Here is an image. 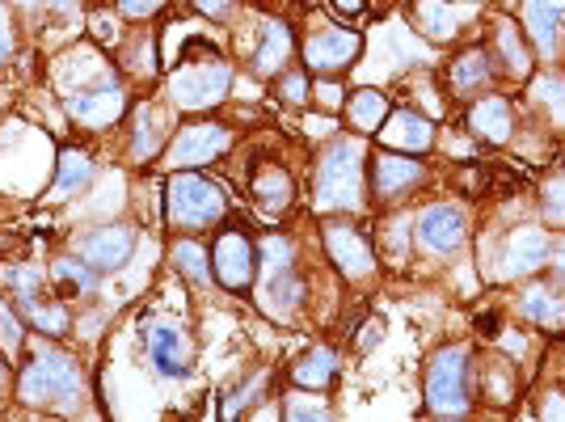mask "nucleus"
<instances>
[{
    "label": "nucleus",
    "instance_id": "f257e3e1",
    "mask_svg": "<svg viewBox=\"0 0 565 422\" xmlns=\"http://www.w3.org/2000/svg\"><path fill=\"white\" fill-rule=\"evenodd\" d=\"M85 389V376H81V363L64 351H51V347H39L30 351L22 368V380H18V393L30 405H55V401H72L81 398Z\"/></svg>",
    "mask_w": 565,
    "mask_h": 422
},
{
    "label": "nucleus",
    "instance_id": "f03ea898",
    "mask_svg": "<svg viewBox=\"0 0 565 422\" xmlns=\"http://www.w3.org/2000/svg\"><path fill=\"white\" fill-rule=\"evenodd\" d=\"M166 215L169 224H178V229L215 224L224 215V190L207 182V178H199V173H182L166 190Z\"/></svg>",
    "mask_w": 565,
    "mask_h": 422
},
{
    "label": "nucleus",
    "instance_id": "7ed1b4c3",
    "mask_svg": "<svg viewBox=\"0 0 565 422\" xmlns=\"http://www.w3.org/2000/svg\"><path fill=\"white\" fill-rule=\"evenodd\" d=\"M363 148L342 140L317 169V208H351L363 187Z\"/></svg>",
    "mask_w": 565,
    "mask_h": 422
},
{
    "label": "nucleus",
    "instance_id": "20e7f679",
    "mask_svg": "<svg viewBox=\"0 0 565 422\" xmlns=\"http://www.w3.org/2000/svg\"><path fill=\"white\" fill-rule=\"evenodd\" d=\"M228 81H233V72L220 64V55H212V60H186V68L173 72L169 94L186 110H203V106H215L224 97Z\"/></svg>",
    "mask_w": 565,
    "mask_h": 422
},
{
    "label": "nucleus",
    "instance_id": "39448f33",
    "mask_svg": "<svg viewBox=\"0 0 565 422\" xmlns=\"http://www.w3.org/2000/svg\"><path fill=\"white\" fill-rule=\"evenodd\" d=\"M426 405H430V414H465V405H469L465 351L435 355V363L426 372Z\"/></svg>",
    "mask_w": 565,
    "mask_h": 422
},
{
    "label": "nucleus",
    "instance_id": "423d86ee",
    "mask_svg": "<svg viewBox=\"0 0 565 422\" xmlns=\"http://www.w3.org/2000/svg\"><path fill=\"white\" fill-rule=\"evenodd\" d=\"M122 85L110 72H102L94 85H72L68 89V115L85 127H110L122 115Z\"/></svg>",
    "mask_w": 565,
    "mask_h": 422
},
{
    "label": "nucleus",
    "instance_id": "0eeeda50",
    "mask_svg": "<svg viewBox=\"0 0 565 422\" xmlns=\"http://www.w3.org/2000/svg\"><path fill=\"white\" fill-rule=\"evenodd\" d=\"M228 144H233V131H228V127H220V123H194V127H182V136L169 144L166 161L173 165V169L207 165V161H215Z\"/></svg>",
    "mask_w": 565,
    "mask_h": 422
},
{
    "label": "nucleus",
    "instance_id": "6e6552de",
    "mask_svg": "<svg viewBox=\"0 0 565 422\" xmlns=\"http://www.w3.org/2000/svg\"><path fill=\"white\" fill-rule=\"evenodd\" d=\"M321 30H312L305 43V60L312 72H338V68H351V60L359 55V34L351 30H338V25L317 22Z\"/></svg>",
    "mask_w": 565,
    "mask_h": 422
},
{
    "label": "nucleus",
    "instance_id": "1a4fd4ad",
    "mask_svg": "<svg viewBox=\"0 0 565 422\" xmlns=\"http://www.w3.org/2000/svg\"><path fill=\"white\" fill-rule=\"evenodd\" d=\"M254 262H258V250H254V241L241 233V229L220 233V241H215V279L224 283V287H233V292L249 287Z\"/></svg>",
    "mask_w": 565,
    "mask_h": 422
},
{
    "label": "nucleus",
    "instance_id": "9d476101",
    "mask_svg": "<svg viewBox=\"0 0 565 422\" xmlns=\"http://www.w3.org/2000/svg\"><path fill=\"white\" fill-rule=\"evenodd\" d=\"M143 342H148V359L157 363V372L161 376H186L190 372V338L182 334L178 326H166V321H157V326L143 329Z\"/></svg>",
    "mask_w": 565,
    "mask_h": 422
},
{
    "label": "nucleus",
    "instance_id": "9b49d317",
    "mask_svg": "<svg viewBox=\"0 0 565 422\" xmlns=\"http://www.w3.org/2000/svg\"><path fill=\"white\" fill-rule=\"evenodd\" d=\"M131 245H136V236L127 233V229L106 224V229H94V233L81 241V254L97 271H115V266H122V262L131 259Z\"/></svg>",
    "mask_w": 565,
    "mask_h": 422
},
{
    "label": "nucleus",
    "instance_id": "f8f14e48",
    "mask_svg": "<svg viewBox=\"0 0 565 422\" xmlns=\"http://www.w3.org/2000/svg\"><path fill=\"white\" fill-rule=\"evenodd\" d=\"M418 241L435 254H448L465 241V215L456 208H430L418 220Z\"/></svg>",
    "mask_w": 565,
    "mask_h": 422
},
{
    "label": "nucleus",
    "instance_id": "ddd939ff",
    "mask_svg": "<svg viewBox=\"0 0 565 422\" xmlns=\"http://www.w3.org/2000/svg\"><path fill=\"white\" fill-rule=\"evenodd\" d=\"M326 245H330L333 262L347 271V275H367L372 271V250H367V241L354 233L351 224H330L326 229Z\"/></svg>",
    "mask_w": 565,
    "mask_h": 422
},
{
    "label": "nucleus",
    "instance_id": "4468645a",
    "mask_svg": "<svg viewBox=\"0 0 565 422\" xmlns=\"http://www.w3.org/2000/svg\"><path fill=\"white\" fill-rule=\"evenodd\" d=\"M423 178V165L405 161V157H393V152H380L376 157V190L380 199H393L405 187H414Z\"/></svg>",
    "mask_w": 565,
    "mask_h": 422
},
{
    "label": "nucleus",
    "instance_id": "2eb2a0df",
    "mask_svg": "<svg viewBox=\"0 0 565 422\" xmlns=\"http://www.w3.org/2000/svg\"><path fill=\"white\" fill-rule=\"evenodd\" d=\"M249 194L258 199V208L282 211L287 203H291L296 187H291V178L282 173V165H266V169H258V173H254V182H249Z\"/></svg>",
    "mask_w": 565,
    "mask_h": 422
},
{
    "label": "nucleus",
    "instance_id": "dca6fc26",
    "mask_svg": "<svg viewBox=\"0 0 565 422\" xmlns=\"http://www.w3.org/2000/svg\"><path fill=\"white\" fill-rule=\"evenodd\" d=\"M469 123H472V131L490 144H502L511 136V110H507V102H498V97H486L481 106H472Z\"/></svg>",
    "mask_w": 565,
    "mask_h": 422
},
{
    "label": "nucleus",
    "instance_id": "f3484780",
    "mask_svg": "<svg viewBox=\"0 0 565 422\" xmlns=\"http://www.w3.org/2000/svg\"><path fill=\"white\" fill-rule=\"evenodd\" d=\"M384 140L397 144V148H426V144L435 140V131H430V123L423 115L397 110V115L388 118V127H384Z\"/></svg>",
    "mask_w": 565,
    "mask_h": 422
},
{
    "label": "nucleus",
    "instance_id": "a211bd4d",
    "mask_svg": "<svg viewBox=\"0 0 565 422\" xmlns=\"http://www.w3.org/2000/svg\"><path fill=\"white\" fill-rule=\"evenodd\" d=\"M287 55H291V34H287V25L266 22L262 25V43H258V51H254V68L279 72Z\"/></svg>",
    "mask_w": 565,
    "mask_h": 422
},
{
    "label": "nucleus",
    "instance_id": "6ab92c4d",
    "mask_svg": "<svg viewBox=\"0 0 565 422\" xmlns=\"http://www.w3.org/2000/svg\"><path fill=\"white\" fill-rule=\"evenodd\" d=\"M384 110H388V97L380 94V89H359V94H351V102H347L351 127H359V131L384 127Z\"/></svg>",
    "mask_w": 565,
    "mask_h": 422
},
{
    "label": "nucleus",
    "instance_id": "aec40b11",
    "mask_svg": "<svg viewBox=\"0 0 565 422\" xmlns=\"http://www.w3.org/2000/svg\"><path fill=\"white\" fill-rule=\"evenodd\" d=\"M562 9H565V0H527V25H532V34H536V43H541L544 51L553 48V39H557Z\"/></svg>",
    "mask_w": 565,
    "mask_h": 422
},
{
    "label": "nucleus",
    "instance_id": "412c9836",
    "mask_svg": "<svg viewBox=\"0 0 565 422\" xmlns=\"http://www.w3.org/2000/svg\"><path fill=\"white\" fill-rule=\"evenodd\" d=\"M89 173H94V161L81 152V148H64L60 152V178H55V194H72V190H81L89 182Z\"/></svg>",
    "mask_w": 565,
    "mask_h": 422
},
{
    "label": "nucleus",
    "instance_id": "4be33fe9",
    "mask_svg": "<svg viewBox=\"0 0 565 422\" xmlns=\"http://www.w3.org/2000/svg\"><path fill=\"white\" fill-rule=\"evenodd\" d=\"M460 9H451V4H439V0H423V9H418V22H423V30L430 34V39H451L456 30H460Z\"/></svg>",
    "mask_w": 565,
    "mask_h": 422
},
{
    "label": "nucleus",
    "instance_id": "5701e85b",
    "mask_svg": "<svg viewBox=\"0 0 565 422\" xmlns=\"http://www.w3.org/2000/svg\"><path fill=\"white\" fill-rule=\"evenodd\" d=\"M291 376H296V384H305V389H321V384H330L333 376V351H326V347H317V351H308L296 368H291Z\"/></svg>",
    "mask_w": 565,
    "mask_h": 422
},
{
    "label": "nucleus",
    "instance_id": "b1692460",
    "mask_svg": "<svg viewBox=\"0 0 565 422\" xmlns=\"http://www.w3.org/2000/svg\"><path fill=\"white\" fill-rule=\"evenodd\" d=\"M544 259H548V236L544 233H523L511 245V271H532Z\"/></svg>",
    "mask_w": 565,
    "mask_h": 422
},
{
    "label": "nucleus",
    "instance_id": "393cba45",
    "mask_svg": "<svg viewBox=\"0 0 565 422\" xmlns=\"http://www.w3.org/2000/svg\"><path fill=\"white\" fill-rule=\"evenodd\" d=\"M157 144H161V115L152 110V106H140L136 110V157H152L157 152Z\"/></svg>",
    "mask_w": 565,
    "mask_h": 422
},
{
    "label": "nucleus",
    "instance_id": "a878e982",
    "mask_svg": "<svg viewBox=\"0 0 565 422\" xmlns=\"http://www.w3.org/2000/svg\"><path fill=\"white\" fill-rule=\"evenodd\" d=\"M523 313H527L532 321H544V326H553V321H565V305H562V300H553L548 292H527V300H523Z\"/></svg>",
    "mask_w": 565,
    "mask_h": 422
},
{
    "label": "nucleus",
    "instance_id": "bb28decb",
    "mask_svg": "<svg viewBox=\"0 0 565 422\" xmlns=\"http://www.w3.org/2000/svg\"><path fill=\"white\" fill-rule=\"evenodd\" d=\"M486 76H490V68H486V55H465V60H456V68H451V85L456 89H472V85H486Z\"/></svg>",
    "mask_w": 565,
    "mask_h": 422
},
{
    "label": "nucleus",
    "instance_id": "cd10ccee",
    "mask_svg": "<svg viewBox=\"0 0 565 422\" xmlns=\"http://www.w3.org/2000/svg\"><path fill=\"white\" fill-rule=\"evenodd\" d=\"M173 262H178V266L186 271L190 279H199V283L212 275V271H207V254H203V250H199L194 241H182V245L173 250Z\"/></svg>",
    "mask_w": 565,
    "mask_h": 422
},
{
    "label": "nucleus",
    "instance_id": "c85d7f7f",
    "mask_svg": "<svg viewBox=\"0 0 565 422\" xmlns=\"http://www.w3.org/2000/svg\"><path fill=\"white\" fill-rule=\"evenodd\" d=\"M25 308H30L34 326L43 329V334H64V326H68V313H64L60 305H39V300H25Z\"/></svg>",
    "mask_w": 565,
    "mask_h": 422
},
{
    "label": "nucleus",
    "instance_id": "c756f323",
    "mask_svg": "<svg viewBox=\"0 0 565 422\" xmlns=\"http://www.w3.org/2000/svg\"><path fill=\"white\" fill-rule=\"evenodd\" d=\"M55 279L64 283L72 296H81V292L94 287V275H89L85 266H76V262H55Z\"/></svg>",
    "mask_w": 565,
    "mask_h": 422
},
{
    "label": "nucleus",
    "instance_id": "7c9ffc66",
    "mask_svg": "<svg viewBox=\"0 0 565 422\" xmlns=\"http://www.w3.org/2000/svg\"><path fill=\"white\" fill-rule=\"evenodd\" d=\"M498 43H502V51H507V64L515 72H527V55H523V48H519L515 39V25L511 22H498Z\"/></svg>",
    "mask_w": 565,
    "mask_h": 422
},
{
    "label": "nucleus",
    "instance_id": "2f4dec72",
    "mask_svg": "<svg viewBox=\"0 0 565 422\" xmlns=\"http://www.w3.org/2000/svg\"><path fill=\"white\" fill-rule=\"evenodd\" d=\"M279 94L287 97V102H305V97H308V81L300 76V72H291V76H282Z\"/></svg>",
    "mask_w": 565,
    "mask_h": 422
},
{
    "label": "nucleus",
    "instance_id": "473e14b6",
    "mask_svg": "<svg viewBox=\"0 0 565 422\" xmlns=\"http://www.w3.org/2000/svg\"><path fill=\"white\" fill-rule=\"evenodd\" d=\"M89 25H94L97 43H115V39H118V22L110 18V13H94V22H89Z\"/></svg>",
    "mask_w": 565,
    "mask_h": 422
},
{
    "label": "nucleus",
    "instance_id": "72a5a7b5",
    "mask_svg": "<svg viewBox=\"0 0 565 422\" xmlns=\"http://www.w3.org/2000/svg\"><path fill=\"white\" fill-rule=\"evenodd\" d=\"M118 4H122V13H131V18H148V13L166 9V0H118Z\"/></svg>",
    "mask_w": 565,
    "mask_h": 422
},
{
    "label": "nucleus",
    "instance_id": "f704fd0d",
    "mask_svg": "<svg viewBox=\"0 0 565 422\" xmlns=\"http://www.w3.org/2000/svg\"><path fill=\"white\" fill-rule=\"evenodd\" d=\"M9 55H13V25H9V13L0 4V64H9Z\"/></svg>",
    "mask_w": 565,
    "mask_h": 422
},
{
    "label": "nucleus",
    "instance_id": "c9c22d12",
    "mask_svg": "<svg viewBox=\"0 0 565 422\" xmlns=\"http://www.w3.org/2000/svg\"><path fill=\"white\" fill-rule=\"evenodd\" d=\"M18 334H22V326H18V317H13L9 308L0 305V338H4V342H18Z\"/></svg>",
    "mask_w": 565,
    "mask_h": 422
},
{
    "label": "nucleus",
    "instance_id": "e433bc0d",
    "mask_svg": "<svg viewBox=\"0 0 565 422\" xmlns=\"http://www.w3.org/2000/svg\"><path fill=\"white\" fill-rule=\"evenodd\" d=\"M548 211H553L557 220H565V182H557V187L548 190Z\"/></svg>",
    "mask_w": 565,
    "mask_h": 422
},
{
    "label": "nucleus",
    "instance_id": "4c0bfd02",
    "mask_svg": "<svg viewBox=\"0 0 565 422\" xmlns=\"http://www.w3.org/2000/svg\"><path fill=\"white\" fill-rule=\"evenodd\" d=\"M333 9H338V13H347V18H359V13L367 9V0H333Z\"/></svg>",
    "mask_w": 565,
    "mask_h": 422
},
{
    "label": "nucleus",
    "instance_id": "58836bf2",
    "mask_svg": "<svg viewBox=\"0 0 565 422\" xmlns=\"http://www.w3.org/2000/svg\"><path fill=\"white\" fill-rule=\"evenodd\" d=\"M477 329H481L486 338H494V334H498V313H481V317H477Z\"/></svg>",
    "mask_w": 565,
    "mask_h": 422
},
{
    "label": "nucleus",
    "instance_id": "ea45409f",
    "mask_svg": "<svg viewBox=\"0 0 565 422\" xmlns=\"http://www.w3.org/2000/svg\"><path fill=\"white\" fill-rule=\"evenodd\" d=\"M308 131H312V136H330L333 123L330 118H308Z\"/></svg>",
    "mask_w": 565,
    "mask_h": 422
},
{
    "label": "nucleus",
    "instance_id": "a19ab883",
    "mask_svg": "<svg viewBox=\"0 0 565 422\" xmlns=\"http://www.w3.org/2000/svg\"><path fill=\"white\" fill-rule=\"evenodd\" d=\"M203 13H228V0H199Z\"/></svg>",
    "mask_w": 565,
    "mask_h": 422
},
{
    "label": "nucleus",
    "instance_id": "79ce46f5",
    "mask_svg": "<svg viewBox=\"0 0 565 422\" xmlns=\"http://www.w3.org/2000/svg\"><path fill=\"white\" fill-rule=\"evenodd\" d=\"M317 94H321V102H326V106H338V94H342V89H338V85H321Z\"/></svg>",
    "mask_w": 565,
    "mask_h": 422
},
{
    "label": "nucleus",
    "instance_id": "37998d69",
    "mask_svg": "<svg viewBox=\"0 0 565 422\" xmlns=\"http://www.w3.org/2000/svg\"><path fill=\"white\" fill-rule=\"evenodd\" d=\"M9 384V368H4V359H0V389Z\"/></svg>",
    "mask_w": 565,
    "mask_h": 422
},
{
    "label": "nucleus",
    "instance_id": "c03bdc74",
    "mask_svg": "<svg viewBox=\"0 0 565 422\" xmlns=\"http://www.w3.org/2000/svg\"><path fill=\"white\" fill-rule=\"evenodd\" d=\"M30 4H34V0H30Z\"/></svg>",
    "mask_w": 565,
    "mask_h": 422
}]
</instances>
